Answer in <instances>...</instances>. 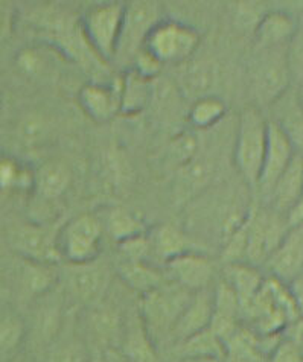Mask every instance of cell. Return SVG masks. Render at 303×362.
Returning <instances> with one entry per match:
<instances>
[{"label": "cell", "mask_w": 303, "mask_h": 362, "mask_svg": "<svg viewBox=\"0 0 303 362\" xmlns=\"http://www.w3.org/2000/svg\"><path fill=\"white\" fill-rule=\"evenodd\" d=\"M192 294L169 280L164 286L140 297V321L154 346L160 341H169L171 332Z\"/></svg>", "instance_id": "6da1fadb"}, {"label": "cell", "mask_w": 303, "mask_h": 362, "mask_svg": "<svg viewBox=\"0 0 303 362\" xmlns=\"http://www.w3.org/2000/svg\"><path fill=\"white\" fill-rule=\"evenodd\" d=\"M268 120L258 108L242 112L235 139L234 160L239 175L250 187H258L267 146Z\"/></svg>", "instance_id": "7a4b0ae2"}, {"label": "cell", "mask_w": 303, "mask_h": 362, "mask_svg": "<svg viewBox=\"0 0 303 362\" xmlns=\"http://www.w3.org/2000/svg\"><path fill=\"white\" fill-rule=\"evenodd\" d=\"M124 13L125 4L105 2L87 9L81 17V31L99 59L112 62L116 58Z\"/></svg>", "instance_id": "3957f363"}, {"label": "cell", "mask_w": 303, "mask_h": 362, "mask_svg": "<svg viewBox=\"0 0 303 362\" xmlns=\"http://www.w3.org/2000/svg\"><path fill=\"white\" fill-rule=\"evenodd\" d=\"M104 226L95 215L75 216L58 231V251L70 265L95 262L101 251Z\"/></svg>", "instance_id": "277c9868"}, {"label": "cell", "mask_w": 303, "mask_h": 362, "mask_svg": "<svg viewBox=\"0 0 303 362\" xmlns=\"http://www.w3.org/2000/svg\"><path fill=\"white\" fill-rule=\"evenodd\" d=\"M200 45V33L183 22L164 20L148 34L144 49L161 64L181 63L194 55Z\"/></svg>", "instance_id": "5b68a950"}, {"label": "cell", "mask_w": 303, "mask_h": 362, "mask_svg": "<svg viewBox=\"0 0 303 362\" xmlns=\"http://www.w3.org/2000/svg\"><path fill=\"white\" fill-rule=\"evenodd\" d=\"M59 228L49 224L29 223L9 230L8 243L25 262L55 265L62 260L58 251Z\"/></svg>", "instance_id": "8992f818"}, {"label": "cell", "mask_w": 303, "mask_h": 362, "mask_svg": "<svg viewBox=\"0 0 303 362\" xmlns=\"http://www.w3.org/2000/svg\"><path fill=\"white\" fill-rule=\"evenodd\" d=\"M288 228L287 218L282 219L275 210H251L247 223L246 264L253 267L265 264Z\"/></svg>", "instance_id": "52a82bcc"}, {"label": "cell", "mask_w": 303, "mask_h": 362, "mask_svg": "<svg viewBox=\"0 0 303 362\" xmlns=\"http://www.w3.org/2000/svg\"><path fill=\"white\" fill-rule=\"evenodd\" d=\"M258 52V58L251 69V86L259 103L275 104L290 90L291 83L285 59V46L259 49Z\"/></svg>", "instance_id": "ba28073f"}, {"label": "cell", "mask_w": 303, "mask_h": 362, "mask_svg": "<svg viewBox=\"0 0 303 362\" xmlns=\"http://www.w3.org/2000/svg\"><path fill=\"white\" fill-rule=\"evenodd\" d=\"M160 8L156 2H130L125 4L124 23L120 31L116 58L133 59L144 47L151 29L160 22Z\"/></svg>", "instance_id": "9c48e42d"}, {"label": "cell", "mask_w": 303, "mask_h": 362, "mask_svg": "<svg viewBox=\"0 0 303 362\" xmlns=\"http://www.w3.org/2000/svg\"><path fill=\"white\" fill-rule=\"evenodd\" d=\"M271 277L290 284L303 276V223L288 228L284 239L265 260Z\"/></svg>", "instance_id": "30bf717a"}, {"label": "cell", "mask_w": 303, "mask_h": 362, "mask_svg": "<svg viewBox=\"0 0 303 362\" xmlns=\"http://www.w3.org/2000/svg\"><path fill=\"white\" fill-rule=\"evenodd\" d=\"M296 154L297 151L288 136L282 132V128L278 124L273 122V120H268L264 163H262L258 183V187L262 192L268 195L273 185L276 183V180L287 169Z\"/></svg>", "instance_id": "8fae6325"}, {"label": "cell", "mask_w": 303, "mask_h": 362, "mask_svg": "<svg viewBox=\"0 0 303 362\" xmlns=\"http://www.w3.org/2000/svg\"><path fill=\"white\" fill-rule=\"evenodd\" d=\"M166 268L169 280L190 293L209 289L215 277V267L212 260L198 251H189L168 260Z\"/></svg>", "instance_id": "7c38bea8"}, {"label": "cell", "mask_w": 303, "mask_h": 362, "mask_svg": "<svg viewBox=\"0 0 303 362\" xmlns=\"http://www.w3.org/2000/svg\"><path fill=\"white\" fill-rule=\"evenodd\" d=\"M212 315H214V291L203 289L194 293L171 332L169 341L177 346L185 339L209 329Z\"/></svg>", "instance_id": "4fadbf2b"}, {"label": "cell", "mask_w": 303, "mask_h": 362, "mask_svg": "<svg viewBox=\"0 0 303 362\" xmlns=\"http://www.w3.org/2000/svg\"><path fill=\"white\" fill-rule=\"evenodd\" d=\"M78 103L83 112L96 122H107L120 113L119 79L113 84L88 83L81 87Z\"/></svg>", "instance_id": "5bb4252c"}, {"label": "cell", "mask_w": 303, "mask_h": 362, "mask_svg": "<svg viewBox=\"0 0 303 362\" xmlns=\"http://www.w3.org/2000/svg\"><path fill=\"white\" fill-rule=\"evenodd\" d=\"M302 197H303V154L297 153L268 192L271 210H275V212L287 216V214L292 207H295V204Z\"/></svg>", "instance_id": "9a60e30c"}, {"label": "cell", "mask_w": 303, "mask_h": 362, "mask_svg": "<svg viewBox=\"0 0 303 362\" xmlns=\"http://www.w3.org/2000/svg\"><path fill=\"white\" fill-rule=\"evenodd\" d=\"M72 174L62 160H46L34 169L33 192L42 203H52L59 199L70 186Z\"/></svg>", "instance_id": "2e32d148"}, {"label": "cell", "mask_w": 303, "mask_h": 362, "mask_svg": "<svg viewBox=\"0 0 303 362\" xmlns=\"http://www.w3.org/2000/svg\"><path fill=\"white\" fill-rule=\"evenodd\" d=\"M107 271L95 262L84 265H70L67 286L81 303H93L107 288Z\"/></svg>", "instance_id": "e0dca14e"}, {"label": "cell", "mask_w": 303, "mask_h": 362, "mask_svg": "<svg viewBox=\"0 0 303 362\" xmlns=\"http://www.w3.org/2000/svg\"><path fill=\"white\" fill-rule=\"evenodd\" d=\"M299 22L295 16L285 11H270L259 18L255 29V43L259 49L287 46L295 35Z\"/></svg>", "instance_id": "ac0fdd59"}, {"label": "cell", "mask_w": 303, "mask_h": 362, "mask_svg": "<svg viewBox=\"0 0 303 362\" xmlns=\"http://www.w3.org/2000/svg\"><path fill=\"white\" fill-rule=\"evenodd\" d=\"M226 284L234 289L236 294L241 309L244 310L251 300L256 297L264 285V276H262L258 267H253L246 262H235V264H226L224 268V279Z\"/></svg>", "instance_id": "d6986e66"}, {"label": "cell", "mask_w": 303, "mask_h": 362, "mask_svg": "<svg viewBox=\"0 0 303 362\" xmlns=\"http://www.w3.org/2000/svg\"><path fill=\"white\" fill-rule=\"evenodd\" d=\"M275 104H279V108L278 119H273V122L282 128V132L288 136L296 151L297 148L303 149V105L299 93L287 90Z\"/></svg>", "instance_id": "ffe728a7"}, {"label": "cell", "mask_w": 303, "mask_h": 362, "mask_svg": "<svg viewBox=\"0 0 303 362\" xmlns=\"http://www.w3.org/2000/svg\"><path fill=\"white\" fill-rule=\"evenodd\" d=\"M119 276L124 284L139 293L140 297L169 281L160 269L151 267L148 262H136V260H124L119 267Z\"/></svg>", "instance_id": "44dd1931"}, {"label": "cell", "mask_w": 303, "mask_h": 362, "mask_svg": "<svg viewBox=\"0 0 303 362\" xmlns=\"http://www.w3.org/2000/svg\"><path fill=\"white\" fill-rule=\"evenodd\" d=\"M149 235V244L153 255L164 259L165 262L174 259L180 255L189 253V251H195L192 248V243L189 238L181 231L180 228L164 224L159 226L154 230L148 231Z\"/></svg>", "instance_id": "7402d4cb"}, {"label": "cell", "mask_w": 303, "mask_h": 362, "mask_svg": "<svg viewBox=\"0 0 303 362\" xmlns=\"http://www.w3.org/2000/svg\"><path fill=\"white\" fill-rule=\"evenodd\" d=\"M149 99V79L140 76L133 69L119 78V100L120 113L137 115L145 108Z\"/></svg>", "instance_id": "603a6c76"}, {"label": "cell", "mask_w": 303, "mask_h": 362, "mask_svg": "<svg viewBox=\"0 0 303 362\" xmlns=\"http://www.w3.org/2000/svg\"><path fill=\"white\" fill-rule=\"evenodd\" d=\"M180 356L190 361H219L226 358V346L206 329L177 344Z\"/></svg>", "instance_id": "cb8c5ba5"}, {"label": "cell", "mask_w": 303, "mask_h": 362, "mask_svg": "<svg viewBox=\"0 0 303 362\" xmlns=\"http://www.w3.org/2000/svg\"><path fill=\"white\" fill-rule=\"evenodd\" d=\"M28 327L23 318L14 313L0 314V362L13 359L25 343Z\"/></svg>", "instance_id": "d4e9b609"}, {"label": "cell", "mask_w": 303, "mask_h": 362, "mask_svg": "<svg viewBox=\"0 0 303 362\" xmlns=\"http://www.w3.org/2000/svg\"><path fill=\"white\" fill-rule=\"evenodd\" d=\"M105 228L108 235L116 240L118 245L148 231L145 221L142 218L122 207L110 210L105 219Z\"/></svg>", "instance_id": "484cf974"}, {"label": "cell", "mask_w": 303, "mask_h": 362, "mask_svg": "<svg viewBox=\"0 0 303 362\" xmlns=\"http://www.w3.org/2000/svg\"><path fill=\"white\" fill-rule=\"evenodd\" d=\"M34 169L11 157H0V194L33 190Z\"/></svg>", "instance_id": "4316f807"}, {"label": "cell", "mask_w": 303, "mask_h": 362, "mask_svg": "<svg viewBox=\"0 0 303 362\" xmlns=\"http://www.w3.org/2000/svg\"><path fill=\"white\" fill-rule=\"evenodd\" d=\"M227 113L224 100L209 95L195 99L189 110V122L197 129H207L217 125Z\"/></svg>", "instance_id": "83f0119b"}, {"label": "cell", "mask_w": 303, "mask_h": 362, "mask_svg": "<svg viewBox=\"0 0 303 362\" xmlns=\"http://www.w3.org/2000/svg\"><path fill=\"white\" fill-rule=\"evenodd\" d=\"M22 284L23 288L29 294L34 297H42L50 291H54V286L58 280V276L54 271V265H42L25 262L22 269Z\"/></svg>", "instance_id": "f1b7e54d"}, {"label": "cell", "mask_w": 303, "mask_h": 362, "mask_svg": "<svg viewBox=\"0 0 303 362\" xmlns=\"http://www.w3.org/2000/svg\"><path fill=\"white\" fill-rule=\"evenodd\" d=\"M181 83L186 92L195 99L209 96V90L215 83V69L207 62L192 63L181 76Z\"/></svg>", "instance_id": "f546056e"}, {"label": "cell", "mask_w": 303, "mask_h": 362, "mask_svg": "<svg viewBox=\"0 0 303 362\" xmlns=\"http://www.w3.org/2000/svg\"><path fill=\"white\" fill-rule=\"evenodd\" d=\"M154 344L145 332L142 321L137 327H131L124 339L122 354L128 362H156Z\"/></svg>", "instance_id": "4dcf8cb0"}, {"label": "cell", "mask_w": 303, "mask_h": 362, "mask_svg": "<svg viewBox=\"0 0 303 362\" xmlns=\"http://www.w3.org/2000/svg\"><path fill=\"white\" fill-rule=\"evenodd\" d=\"M50 134L49 120L40 113L25 115L17 125V137L25 146H37L46 142Z\"/></svg>", "instance_id": "1f68e13d"}, {"label": "cell", "mask_w": 303, "mask_h": 362, "mask_svg": "<svg viewBox=\"0 0 303 362\" xmlns=\"http://www.w3.org/2000/svg\"><path fill=\"white\" fill-rule=\"evenodd\" d=\"M46 301V294L43 296ZM52 300L42 303L37 310L35 318V332L38 335V339L43 343H52V339L58 335L59 325H62V309H59V303H50Z\"/></svg>", "instance_id": "d6a6232c"}, {"label": "cell", "mask_w": 303, "mask_h": 362, "mask_svg": "<svg viewBox=\"0 0 303 362\" xmlns=\"http://www.w3.org/2000/svg\"><path fill=\"white\" fill-rule=\"evenodd\" d=\"M285 59L291 81L303 84V25L300 23L285 46Z\"/></svg>", "instance_id": "836d02e7"}, {"label": "cell", "mask_w": 303, "mask_h": 362, "mask_svg": "<svg viewBox=\"0 0 303 362\" xmlns=\"http://www.w3.org/2000/svg\"><path fill=\"white\" fill-rule=\"evenodd\" d=\"M198 151V140L195 134L192 133H183L177 136L173 142H171V157H173L176 162L183 168L188 163H190L192 160H195Z\"/></svg>", "instance_id": "e575fe53"}, {"label": "cell", "mask_w": 303, "mask_h": 362, "mask_svg": "<svg viewBox=\"0 0 303 362\" xmlns=\"http://www.w3.org/2000/svg\"><path fill=\"white\" fill-rule=\"evenodd\" d=\"M47 362H87V355L83 344L75 339L59 341L49 351Z\"/></svg>", "instance_id": "d590c367"}, {"label": "cell", "mask_w": 303, "mask_h": 362, "mask_svg": "<svg viewBox=\"0 0 303 362\" xmlns=\"http://www.w3.org/2000/svg\"><path fill=\"white\" fill-rule=\"evenodd\" d=\"M131 62H133V66H131V69H133L135 72H137L140 76L149 79V81L153 78H156L161 70V67H164V64H161L159 59H156L144 47L139 50V52L135 55V58L131 59Z\"/></svg>", "instance_id": "8d00e7d4"}, {"label": "cell", "mask_w": 303, "mask_h": 362, "mask_svg": "<svg viewBox=\"0 0 303 362\" xmlns=\"http://www.w3.org/2000/svg\"><path fill=\"white\" fill-rule=\"evenodd\" d=\"M268 362H303V354L299 347L287 339H282L273 347Z\"/></svg>", "instance_id": "74e56055"}, {"label": "cell", "mask_w": 303, "mask_h": 362, "mask_svg": "<svg viewBox=\"0 0 303 362\" xmlns=\"http://www.w3.org/2000/svg\"><path fill=\"white\" fill-rule=\"evenodd\" d=\"M16 63H17V67L20 69V72L28 76H35L42 72V66H43L42 57H40L33 49L20 50V54L16 58Z\"/></svg>", "instance_id": "f35d334b"}, {"label": "cell", "mask_w": 303, "mask_h": 362, "mask_svg": "<svg viewBox=\"0 0 303 362\" xmlns=\"http://www.w3.org/2000/svg\"><path fill=\"white\" fill-rule=\"evenodd\" d=\"M17 11L13 4L0 0V43L11 37L16 26Z\"/></svg>", "instance_id": "ab89813d"}, {"label": "cell", "mask_w": 303, "mask_h": 362, "mask_svg": "<svg viewBox=\"0 0 303 362\" xmlns=\"http://www.w3.org/2000/svg\"><path fill=\"white\" fill-rule=\"evenodd\" d=\"M290 296L292 300V305H295L296 314L299 318H303V276L291 280L290 284H287Z\"/></svg>", "instance_id": "60d3db41"}, {"label": "cell", "mask_w": 303, "mask_h": 362, "mask_svg": "<svg viewBox=\"0 0 303 362\" xmlns=\"http://www.w3.org/2000/svg\"><path fill=\"white\" fill-rule=\"evenodd\" d=\"M288 339L292 341L303 354V318H297L288 325Z\"/></svg>", "instance_id": "b9f144b4"}, {"label": "cell", "mask_w": 303, "mask_h": 362, "mask_svg": "<svg viewBox=\"0 0 303 362\" xmlns=\"http://www.w3.org/2000/svg\"><path fill=\"white\" fill-rule=\"evenodd\" d=\"M287 223L290 227L303 223V197L297 201L290 212L287 214Z\"/></svg>", "instance_id": "7bdbcfd3"}, {"label": "cell", "mask_w": 303, "mask_h": 362, "mask_svg": "<svg viewBox=\"0 0 303 362\" xmlns=\"http://www.w3.org/2000/svg\"><path fill=\"white\" fill-rule=\"evenodd\" d=\"M0 112H2V92H0Z\"/></svg>", "instance_id": "ee69618b"}, {"label": "cell", "mask_w": 303, "mask_h": 362, "mask_svg": "<svg viewBox=\"0 0 303 362\" xmlns=\"http://www.w3.org/2000/svg\"><path fill=\"white\" fill-rule=\"evenodd\" d=\"M299 98H300V103H302V105H303V92L299 93Z\"/></svg>", "instance_id": "f6af8a7d"}, {"label": "cell", "mask_w": 303, "mask_h": 362, "mask_svg": "<svg viewBox=\"0 0 303 362\" xmlns=\"http://www.w3.org/2000/svg\"><path fill=\"white\" fill-rule=\"evenodd\" d=\"M300 25H303V14H302V22H300Z\"/></svg>", "instance_id": "bcb514c9"}]
</instances>
